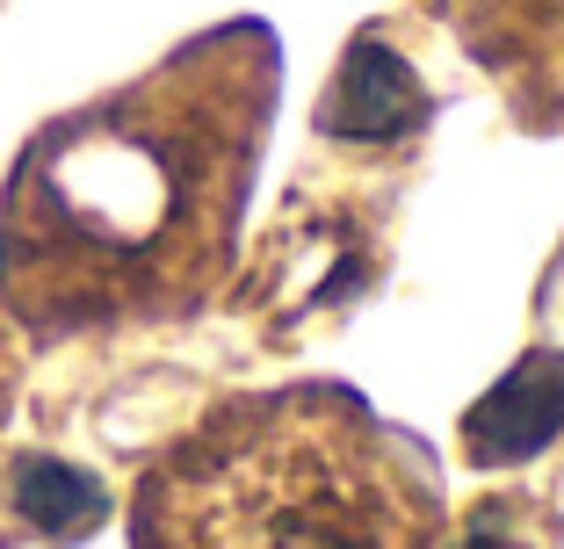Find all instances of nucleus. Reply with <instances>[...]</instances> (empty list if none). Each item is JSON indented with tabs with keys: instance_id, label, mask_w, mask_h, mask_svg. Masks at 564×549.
Instances as JSON below:
<instances>
[{
	"instance_id": "obj_1",
	"label": "nucleus",
	"mask_w": 564,
	"mask_h": 549,
	"mask_svg": "<svg viewBox=\"0 0 564 549\" xmlns=\"http://www.w3.org/2000/svg\"><path fill=\"white\" fill-rule=\"evenodd\" d=\"M275 51L232 30L30 138L0 188V304L36 340L182 318L232 261Z\"/></svg>"
},
{
	"instance_id": "obj_2",
	"label": "nucleus",
	"mask_w": 564,
	"mask_h": 549,
	"mask_svg": "<svg viewBox=\"0 0 564 549\" xmlns=\"http://www.w3.org/2000/svg\"><path fill=\"white\" fill-rule=\"evenodd\" d=\"M442 492L348 391L217 405L138 484V549H434Z\"/></svg>"
},
{
	"instance_id": "obj_3",
	"label": "nucleus",
	"mask_w": 564,
	"mask_h": 549,
	"mask_svg": "<svg viewBox=\"0 0 564 549\" xmlns=\"http://www.w3.org/2000/svg\"><path fill=\"white\" fill-rule=\"evenodd\" d=\"M564 427V354H529L492 398L470 413V455L478 463H521Z\"/></svg>"
},
{
	"instance_id": "obj_4",
	"label": "nucleus",
	"mask_w": 564,
	"mask_h": 549,
	"mask_svg": "<svg viewBox=\"0 0 564 549\" xmlns=\"http://www.w3.org/2000/svg\"><path fill=\"white\" fill-rule=\"evenodd\" d=\"M413 117H420L413 73H405L383 44H355V58L340 66V80H333L326 123L348 131V138H383V131H399V123H413Z\"/></svg>"
},
{
	"instance_id": "obj_5",
	"label": "nucleus",
	"mask_w": 564,
	"mask_h": 549,
	"mask_svg": "<svg viewBox=\"0 0 564 549\" xmlns=\"http://www.w3.org/2000/svg\"><path fill=\"white\" fill-rule=\"evenodd\" d=\"M8 499H15V514L30 520V528H44V535H80V528H95V520L109 514L101 484L87 477V470H73V463H51V455H22Z\"/></svg>"
},
{
	"instance_id": "obj_6",
	"label": "nucleus",
	"mask_w": 564,
	"mask_h": 549,
	"mask_svg": "<svg viewBox=\"0 0 564 549\" xmlns=\"http://www.w3.org/2000/svg\"><path fill=\"white\" fill-rule=\"evenodd\" d=\"M456 549H529V542H514V535H492V528H470Z\"/></svg>"
},
{
	"instance_id": "obj_7",
	"label": "nucleus",
	"mask_w": 564,
	"mask_h": 549,
	"mask_svg": "<svg viewBox=\"0 0 564 549\" xmlns=\"http://www.w3.org/2000/svg\"><path fill=\"white\" fill-rule=\"evenodd\" d=\"M0 413H8V362H0Z\"/></svg>"
}]
</instances>
